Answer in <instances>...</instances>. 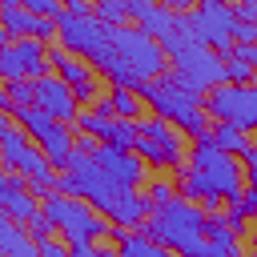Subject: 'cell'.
Instances as JSON below:
<instances>
[{"mask_svg":"<svg viewBox=\"0 0 257 257\" xmlns=\"http://www.w3.org/2000/svg\"><path fill=\"white\" fill-rule=\"evenodd\" d=\"M56 193H68V197L88 201V205H92L96 213H104L116 229H120V225H128V229H145V221L153 217L149 197H141V193H133L128 185L112 181L88 153H72L68 169L56 177Z\"/></svg>","mask_w":257,"mask_h":257,"instance_id":"cell-1","label":"cell"},{"mask_svg":"<svg viewBox=\"0 0 257 257\" xmlns=\"http://www.w3.org/2000/svg\"><path fill=\"white\" fill-rule=\"evenodd\" d=\"M189 161H193V169H181V193L189 201H201L205 213H217L221 205L245 197V173H241V165L225 149H217L213 137L193 141Z\"/></svg>","mask_w":257,"mask_h":257,"instance_id":"cell-2","label":"cell"},{"mask_svg":"<svg viewBox=\"0 0 257 257\" xmlns=\"http://www.w3.org/2000/svg\"><path fill=\"white\" fill-rule=\"evenodd\" d=\"M205 225H209V213L201 205H193L189 197H177L173 205L157 209L149 221H145V233L165 245V249H177L181 257H213L209 249V237H205Z\"/></svg>","mask_w":257,"mask_h":257,"instance_id":"cell-3","label":"cell"},{"mask_svg":"<svg viewBox=\"0 0 257 257\" xmlns=\"http://www.w3.org/2000/svg\"><path fill=\"white\" fill-rule=\"evenodd\" d=\"M141 96H145V104L161 116V120H169V124H177V128H185L193 141H201V137H209V112H205V96H197V92H189V88H181L169 72L161 76V80H149L145 88H141Z\"/></svg>","mask_w":257,"mask_h":257,"instance_id":"cell-4","label":"cell"},{"mask_svg":"<svg viewBox=\"0 0 257 257\" xmlns=\"http://www.w3.org/2000/svg\"><path fill=\"white\" fill-rule=\"evenodd\" d=\"M0 161H4V169L20 173L32 193H44V197L56 193V177H60L56 165L48 161V153H44L40 145H32V141L20 133V124H16L12 116L0 120Z\"/></svg>","mask_w":257,"mask_h":257,"instance_id":"cell-5","label":"cell"},{"mask_svg":"<svg viewBox=\"0 0 257 257\" xmlns=\"http://www.w3.org/2000/svg\"><path fill=\"white\" fill-rule=\"evenodd\" d=\"M56 32H60V44L68 52H76L80 60H88L96 72H112L116 68V48H112V28L100 24L96 16H76V12H60L56 16Z\"/></svg>","mask_w":257,"mask_h":257,"instance_id":"cell-6","label":"cell"},{"mask_svg":"<svg viewBox=\"0 0 257 257\" xmlns=\"http://www.w3.org/2000/svg\"><path fill=\"white\" fill-rule=\"evenodd\" d=\"M44 217L56 225V233H64V245H84V241H100V237H108L116 225H104L100 221V213L88 205V201H80V197H68V193H48L44 197Z\"/></svg>","mask_w":257,"mask_h":257,"instance_id":"cell-7","label":"cell"},{"mask_svg":"<svg viewBox=\"0 0 257 257\" xmlns=\"http://www.w3.org/2000/svg\"><path fill=\"white\" fill-rule=\"evenodd\" d=\"M185 16H189L193 36L201 44H209L213 52L229 56L237 48V12L229 4H221V0H197V8L185 12Z\"/></svg>","mask_w":257,"mask_h":257,"instance_id":"cell-8","label":"cell"},{"mask_svg":"<svg viewBox=\"0 0 257 257\" xmlns=\"http://www.w3.org/2000/svg\"><path fill=\"white\" fill-rule=\"evenodd\" d=\"M137 157L149 161V165H161V169H181V161H185V141L177 137V124H169V120H161V116L141 120Z\"/></svg>","mask_w":257,"mask_h":257,"instance_id":"cell-9","label":"cell"},{"mask_svg":"<svg viewBox=\"0 0 257 257\" xmlns=\"http://www.w3.org/2000/svg\"><path fill=\"white\" fill-rule=\"evenodd\" d=\"M205 112L213 120H233L241 128H257V84H217L205 96Z\"/></svg>","mask_w":257,"mask_h":257,"instance_id":"cell-10","label":"cell"},{"mask_svg":"<svg viewBox=\"0 0 257 257\" xmlns=\"http://www.w3.org/2000/svg\"><path fill=\"white\" fill-rule=\"evenodd\" d=\"M44 68H48V48L40 40H32V36L8 40L0 48V76H4V84L8 80H40V76H48Z\"/></svg>","mask_w":257,"mask_h":257,"instance_id":"cell-11","label":"cell"},{"mask_svg":"<svg viewBox=\"0 0 257 257\" xmlns=\"http://www.w3.org/2000/svg\"><path fill=\"white\" fill-rule=\"evenodd\" d=\"M36 108H44L60 124H76V116H80V100H76L72 84H64L56 72L36 80Z\"/></svg>","mask_w":257,"mask_h":257,"instance_id":"cell-12","label":"cell"},{"mask_svg":"<svg viewBox=\"0 0 257 257\" xmlns=\"http://www.w3.org/2000/svg\"><path fill=\"white\" fill-rule=\"evenodd\" d=\"M0 213L20 221V225H28V221H36L44 213L36 205V193H28V181L20 173H12V169H4V177H0Z\"/></svg>","mask_w":257,"mask_h":257,"instance_id":"cell-13","label":"cell"},{"mask_svg":"<svg viewBox=\"0 0 257 257\" xmlns=\"http://www.w3.org/2000/svg\"><path fill=\"white\" fill-rule=\"evenodd\" d=\"M20 36H32V40L44 44V40H52L60 32H56V20L52 16H36L24 4H16V8H4V44L8 40H20Z\"/></svg>","mask_w":257,"mask_h":257,"instance_id":"cell-14","label":"cell"},{"mask_svg":"<svg viewBox=\"0 0 257 257\" xmlns=\"http://www.w3.org/2000/svg\"><path fill=\"white\" fill-rule=\"evenodd\" d=\"M112 181H120V185H128V189H137L141 181H145V161L133 153V149H116V145H100L96 149V157H92Z\"/></svg>","mask_w":257,"mask_h":257,"instance_id":"cell-15","label":"cell"},{"mask_svg":"<svg viewBox=\"0 0 257 257\" xmlns=\"http://www.w3.org/2000/svg\"><path fill=\"white\" fill-rule=\"evenodd\" d=\"M48 64H52V72H56L64 84H72V92H76V88H84V84H96L92 64H88V60H80L76 52H68L64 44L48 48Z\"/></svg>","mask_w":257,"mask_h":257,"instance_id":"cell-16","label":"cell"},{"mask_svg":"<svg viewBox=\"0 0 257 257\" xmlns=\"http://www.w3.org/2000/svg\"><path fill=\"white\" fill-rule=\"evenodd\" d=\"M0 257H40V245L32 241V233L20 221L4 217L0 221Z\"/></svg>","mask_w":257,"mask_h":257,"instance_id":"cell-17","label":"cell"},{"mask_svg":"<svg viewBox=\"0 0 257 257\" xmlns=\"http://www.w3.org/2000/svg\"><path fill=\"white\" fill-rule=\"evenodd\" d=\"M209 137H213V141H217V149H225L229 157H245V153L253 149L249 128H241V124H233V120H213Z\"/></svg>","mask_w":257,"mask_h":257,"instance_id":"cell-18","label":"cell"},{"mask_svg":"<svg viewBox=\"0 0 257 257\" xmlns=\"http://www.w3.org/2000/svg\"><path fill=\"white\" fill-rule=\"evenodd\" d=\"M205 237H209V249H213V257H241V241H237V233L229 229V221H225V217L209 213Z\"/></svg>","mask_w":257,"mask_h":257,"instance_id":"cell-19","label":"cell"},{"mask_svg":"<svg viewBox=\"0 0 257 257\" xmlns=\"http://www.w3.org/2000/svg\"><path fill=\"white\" fill-rule=\"evenodd\" d=\"M108 104H112V116H120V120H141L145 96L133 92V88H112V92H108Z\"/></svg>","mask_w":257,"mask_h":257,"instance_id":"cell-20","label":"cell"},{"mask_svg":"<svg viewBox=\"0 0 257 257\" xmlns=\"http://www.w3.org/2000/svg\"><path fill=\"white\" fill-rule=\"evenodd\" d=\"M137 141H141V120H112L108 124V137H104V145H116V149H133L137 153Z\"/></svg>","mask_w":257,"mask_h":257,"instance_id":"cell-21","label":"cell"},{"mask_svg":"<svg viewBox=\"0 0 257 257\" xmlns=\"http://www.w3.org/2000/svg\"><path fill=\"white\" fill-rule=\"evenodd\" d=\"M108 124H112V116H104L100 108H80V116H76V128L88 133V137H96V141L108 137Z\"/></svg>","mask_w":257,"mask_h":257,"instance_id":"cell-22","label":"cell"},{"mask_svg":"<svg viewBox=\"0 0 257 257\" xmlns=\"http://www.w3.org/2000/svg\"><path fill=\"white\" fill-rule=\"evenodd\" d=\"M96 20L108 28L128 24V0H96Z\"/></svg>","mask_w":257,"mask_h":257,"instance_id":"cell-23","label":"cell"},{"mask_svg":"<svg viewBox=\"0 0 257 257\" xmlns=\"http://www.w3.org/2000/svg\"><path fill=\"white\" fill-rule=\"evenodd\" d=\"M253 64H245V60H237V56H229L225 60V84H253Z\"/></svg>","mask_w":257,"mask_h":257,"instance_id":"cell-24","label":"cell"},{"mask_svg":"<svg viewBox=\"0 0 257 257\" xmlns=\"http://www.w3.org/2000/svg\"><path fill=\"white\" fill-rule=\"evenodd\" d=\"M145 197H149V205H153V213H157V209H165V205H173V201H177V189H173L169 181H153Z\"/></svg>","mask_w":257,"mask_h":257,"instance_id":"cell-25","label":"cell"},{"mask_svg":"<svg viewBox=\"0 0 257 257\" xmlns=\"http://www.w3.org/2000/svg\"><path fill=\"white\" fill-rule=\"evenodd\" d=\"M20 4H24L28 12H36V16H52V20L64 12V8H60V0H20Z\"/></svg>","mask_w":257,"mask_h":257,"instance_id":"cell-26","label":"cell"},{"mask_svg":"<svg viewBox=\"0 0 257 257\" xmlns=\"http://www.w3.org/2000/svg\"><path fill=\"white\" fill-rule=\"evenodd\" d=\"M233 12H237V20H241V24H257V0H237V8H233Z\"/></svg>","mask_w":257,"mask_h":257,"instance_id":"cell-27","label":"cell"},{"mask_svg":"<svg viewBox=\"0 0 257 257\" xmlns=\"http://www.w3.org/2000/svg\"><path fill=\"white\" fill-rule=\"evenodd\" d=\"M40 257H72V245H60V241L52 237V241L40 245Z\"/></svg>","mask_w":257,"mask_h":257,"instance_id":"cell-28","label":"cell"},{"mask_svg":"<svg viewBox=\"0 0 257 257\" xmlns=\"http://www.w3.org/2000/svg\"><path fill=\"white\" fill-rule=\"evenodd\" d=\"M157 4H165V8H173V12H193V8H197L193 0H157Z\"/></svg>","mask_w":257,"mask_h":257,"instance_id":"cell-29","label":"cell"},{"mask_svg":"<svg viewBox=\"0 0 257 257\" xmlns=\"http://www.w3.org/2000/svg\"><path fill=\"white\" fill-rule=\"evenodd\" d=\"M245 193L257 201V169H249V185H245Z\"/></svg>","mask_w":257,"mask_h":257,"instance_id":"cell-30","label":"cell"},{"mask_svg":"<svg viewBox=\"0 0 257 257\" xmlns=\"http://www.w3.org/2000/svg\"><path fill=\"white\" fill-rule=\"evenodd\" d=\"M245 161H249V169H257V145H253V149L245 153Z\"/></svg>","mask_w":257,"mask_h":257,"instance_id":"cell-31","label":"cell"},{"mask_svg":"<svg viewBox=\"0 0 257 257\" xmlns=\"http://www.w3.org/2000/svg\"><path fill=\"white\" fill-rule=\"evenodd\" d=\"M92 257H120V253H112V249H100V245H96V253H92Z\"/></svg>","mask_w":257,"mask_h":257,"instance_id":"cell-32","label":"cell"}]
</instances>
